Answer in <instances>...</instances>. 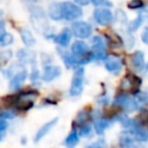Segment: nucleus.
<instances>
[{
	"label": "nucleus",
	"mask_w": 148,
	"mask_h": 148,
	"mask_svg": "<svg viewBox=\"0 0 148 148\" xmlns=\"http://www.w3.org/2000/svg\"><path fill=\"white\" fill-rule=\"evenodd\" d=\"M83 77H84V69L82 67H79L75 69L73 79H72V83H71V88H69V95L75 97L79 96L82 90H83Z\"/></svg>",
	"instance_id": "obj_1"
},
{
	"label": "nucleus",
	"mask_w": 148,
	"mask_h": 148,
	"mask_svg": "<svg viewBox=\"0 0 148 148\" xmlns=\"http://www.w3.org/2000/svg\"><path fill=\"white\" fill-rule=\"evenodd\" d=\"M91 43L94 50H103L105 47V39L102 36H95L91 39Z\"/></svg>",
	"instance_id": "obj_19"
},
{
	"label": "nucleus",
	"mask_w": 148,
	"mask_h": 148,
	"mask_svg": "<svg viewBox=\"0 0 148 148\" xmlns=\"http://www.w3.org/2000/svg\"><path fill=\"white\" fill-rule=\"evenodd\" d=\"M109 124H110V121H109L106 118H103V117L97 118V119L94 121V127H95L96 133H97V134H103L104 131L109 127Z\"/></svg>",
	"instance_id": "obj_16"
},
{
	"label": "nucleus",
	"mask_w": 148,
	"mask_h": 148,
	"mask_svg": "<svg viewBox=\"0 0 148 148\" xmlns=\"http://www.w3.org/2000/svg\"><path fill=\"white\" fill-rule=\"evenodd\" d=\"M57 123H58V118H53V119H51L50 121H47L46 124H44V125H42V127L37 131V133H36V135H35V139H34V141L35 142H39L56 125H57Z\"/></svg>",
	"instance_id": "obj_8"
},
{
	"label": "nucleus",
	"mask_w": 148,
	"mask_h": 148,
	"mask_svg": "<svg viewBox=\"0 0 148 148\" xmlns=\"http://www.w3.org/2000/svg\"><path fill=\"white\" fill-rule=\"evenodd\" d=\"M60 74H61L60 67L49 65V66H45L44 72H43V74H42V79H43L45 82H50V81L54 80L56 77H58Z\"/></svg>",
	"instance_id": "obj_11"
},
{
	"label": "nucleus",
	"mask_w": 148,
	"mask_h": 148,
	"mask_svg": "<svg viewBox=\"0 0 148 148\" xmlns=\"http://www.w3.org/2000/svg\"><path fill=\"white\" fill-rule=\"evenodd\" d=\"M89 114L90 113H89V111L87 109L81 110L77 113V116H76V118L74 120V124H76V125H83V124H86V121L89 119Z\"/></svg>",
	"instance_id": "obj_18"
},
{
	"label": "nucleus",
	"mask_w": 148,
	"mask_h": 148,
	"mask_svg": "<svg viewBox=\"0 0 148 148\" xmlns=\"http://www.w3.org/2000/svg\"><path fill=\"white\" fill-rule=\"evenodd\" d=\"M105 68L111 73H119L123 67V60L117 56H109L105 58Z\"/></svg>",
	"instance_id": "obj_6"
},
{
	"label": "nucleus",
	"mask_w": 148,
	"mask_h": 148,
	"mask_svg": "<svg viewBox=\"0 0 148 148\" xmlns=\"http://www.w3.org/2000/svg\"><path fill=\"white\" fill-rule=\"evenodd\" d=\"M71 38H72V30L65 28L60 34H58L56 37H54V42L61 46H66L68 45V43L71 42Z\"/></svg>",
	"instance_id": "obj_12"
},
{
	"label": "nucleus",
	"mask_w": 148,
	"mask_h": 148,
	"mask_svg": "<svg viewBox=\"0 0 148 148\" xmlns=\"http://www.w3.org/2000/svg\"><path fill=\"white\" fill-rule=\"evenodd\" d=\"M146 69H147V71H148V64H147V66H146Z\"/></svg>",
	"instance_id": "obj_33"
},
{
	"label": "nucleus",
	"mask_w": 148,
	"mask_h": 148,
	"mask_svg": "<svg viewBox=\"0 0 148 148\" xmlns=\"http://www.w3.org/2000/svg\"><path fill=\"white\" fill-rule=\"evenodd\" d=\"M94 20L101 25H108L112 23L113 15L106 8H96L94 10Z\"/></svg>",
	"instance_id": "obj_4"
},
{
	"label": "nucleus",
	"mask_w": 148,
	"mask_h": 148,
	"mask_svg": "<svg viewBox=\"0 0 148 148\" xmlns=\"http://www.w3.org/2000/svg\"><path fill=\"white\" fill-rule=\"evenodd\" d=\"M142 21H143V16L140 14V15H139V16H138L133 22H131V23H130V27H128V28H130V31H134V30H136V29L141 25Z\"/></svg>",
	"instance_id": "obj_22"
},
{
	"label": "nucleus",
	"mask_w": 148,
	"mask_h": 148,
	"mask_svg": "<svg viewBox=\"0 0 148 148\" xmlns=\"http://www.w3.org/2000/svg\"><path fill=\"white\" fill-rule=\"evenodd\" d=\"M91 56V59H95V60H102V59H105V50H94L92 53L90 54Z\"/></svg>",
	"instance_id": "obj_23"
},
{
	"label": "nucleus",
	"mask_w": 148,
	"mask_h": 148,
	"mask_svg": "<svg viewBox=\"0 0 148 148\" xmlns=\"http://www.w3.org/2000/svg\"><path fill=\"white\" fill-rule=\"evenodd\" d=\"M21 38H22V42L24 43V45H27V46H32L36 43V39L32 36L31 31L27 28L21 29Z\"/></svg>",
	"instance_id": "obj_15"
},
{
	"label": "nucleus",
	"mask_w": 148,
	"mask_h": 148,
	"mask_svg": "<svg viewBox=\"0 0 148 148\" xmlns=\"http://www.w3.org/2000/svg\"><path fill=\"white\" fill-rule=\"evenodd\" d=\"M140 84H141V81L139 77H136L135 75L128 74L123 79L120 83V88H123L124 90H132L134 88H138Z\"/></svg>",
	"instance_id": "obj_10"
},
{
	"label": "nucleus",
	"mask_w": 148,
	"mask_h": 148,
	"mask_svg": "<svg viewBox=\"0 0 148 148\" xmlns=\"http://www.w3.org/2000/svg\"><path fill=\"white\" fill-rule=\"evenodd\" d=\"M91 2L95 6H108V7L112 6L111 1H109V0H91Z\"/></svg>",
	"instance_id": "obj_26"
},
{
	"label": "nucleus",
	"mask_w": 148,
	"mask_h": 148,
	"mask_svg": "<svg viewBox=\"0 0 148 148\" xmlns=\"http://www.w3.org/2000/svg\"><path fill=\"white\" fill-rule=\"evenodd\" d=\"M61 12H62V18L67 21H73L82 16V10L81 8L69 1H65L61 3Z\"/></svg>",
	"instance_id": "obj_2"
},
{
	"label": "nucleus",
	"mask_w": 148,
	"mask_h": 148,
	"mask_svg": "<svg viewBox=\"0 0 148 148\" xmlns=\"http://www.w3.org/2000/svg\"><path fill=\"white\" fill-rule=\"evenodd\" d=\"M131 64L136 71H141L145 65V54L141 51H135L131 56Z\"/></svg>",
	"instance_id": "obj_13"
},
{
	"label": "nucleus",
	"mask_w": 148,
	"mask_h": 148,
	"mask_svg": "<svg viewBox=\"0 0 148 148\" xmlns=\"http://www.w3.org/2000/svg\"><path fill=\"white\" fill-rule=\"evenodd\" d=\"M14 42V37L9 32H3L0 36V46H8Z\"/></svg>",
	"instance_id": "obj_20"
},
{
	"label": "nucleus",
	"mask_w": 148,
	"mask_h": 148,
	"mask_svg": "<svg viewBox=\"0 0 148 148\" xmlns=\"http://www.w3.org/2000/svg\"><path fill=\"white\" fill-rule=\"evenodd\" d=\"M91 25L83 21H77L72 25V32L77 38H88L91 35Z\"/></svg>",
	"instance_id": "obj_3"
},
{
	"label": "nucleus",
	"mask_w": 148,
	"mask_h": 148,
	"mask_svg": "<svg viewBox=\"0 0 148 148\" xmlns=\"http://www.w3.org/2000/svg\"><path fill=\"white\" fill-rule=\"evenodd\" d=\"M75 5H79V6H87L91 2V0H74Z\"/></svg>",
	"instance_id": "obj_30"
},
{
	"label": "nucleus",
	"mask_w": 148,
	"mask_h": 148,
	"mask_svg": "<svg viewBox=\"0 0 148 148\" xmlns=\"http://www.w3.org/2000/svg\"><path fill=\"white\" fill-rule=\"evenodd\" d=\"M37 97V94L34 92V91H27L24 94H22L21 96L17 97L16 99V106L20 108V109H23V110H27L29 108L32 106L35 99Z\"/></svg>",
	"instance_id": "obj_5"
},
{
	"label": "nucleus",
	"mask_w": 148,
	"mask_h": 148,
	"mask_svg": "<svg viewBox=\"0 0 148 148\" xmlns=\"http://www.w3.org/2000/svg\"><path fill=\"white\" fill-rule=\"evenodd\" d=\"M12 57V52L8 50V51H3V52H0V65L2 64H6Z\"/></svg>",
	"instance_id": "obj_24"
},
{
	"label": "nucleus",
	"mask_w": 148,
	"mask_h": 148,
	"mask_svg": "<svg viewBox=\"0 0 148 148\" xmlns=\"http://www.w3.org/2000/svg\"><path fill=\"white\" fill-rule=\"evenodd\" d=\"M141 39H142V42H143L145 44L148 45V27H146V28L143 29V31H142V34H141Z\"/></svg>",
	"instance_id": "obj_29"
},
{
	"label": "nucleus",
	"mask_w": 148,
	"mask_h": 148,
	"mask_svg": "<svg viewBox=\"0 0 148 148\" xmlns=\"http://www.w3.org/2000/svg\"><path fill=\"white\" fill-rule=\"evenodd\" d=\"M86 148H105V145H104L103 140H99V141H96L91 145H88Z\"/></svg>",
	"instance_id": "obj_27"
},
{
	"label": "nucleus",
	"mask_w": 148,
	"mask_h": 148,
	"mask_svg": "<svg viewBox=\"0 0 148 148\" xmlns=\"http://www.w3.org/2000/svg\"><path fill=\"white\" fill-rule=\"evenodd\" d=\"M6 23L3 22V21H0V36L3 34V32H6Z\"/></svg>",
	"instance_id": "obj_31"
},
{
	"label": "nucleus",
	"mask_w": 148,
	"mask_h": 148,
	"mask_svg": "<svg viewBox=\"0 0 148 148\" xmlns=\"http://www.w3.org/2000/svg\"><path fill=\"white\" fill-rule=\"evenodd\" d=\"M49 16L54 20V21H59L62 18V12H61V3L58 2H53L50 5L49 7Z\"/></svg>",
	"instance_id": "obj_14"
},
{
	"label": "nucleus",
	"mask_w": 148,
	"mask_h": 148,
	"mask_svg": "<svg viewBox=\"0 0 148 148\" xmlns=\"http://www.w3.org/2000/svg\"><path fill=\"white\" fill-rule=\"evenodd\" d=\"M27 75H28V73H27L25 69L20 71L18 73H16V74L10 79V81H9V89H10V90H18V89L22 87L24 80L27 79Z\"/></svg>",
	"instance_id": "obj_9"
},
{
	"label": "nucleus",
	"mask_w": 148,
	"mask_h": 148,
	"mask_svg": "<svg viewBox=\"0 0 148 148\" xmlns=\"http://www.w3.org/2000/svg\"><path fill=\"white\" fill-rule=\"evenodd\" d=\"M89 133H90V126H89V125H82V127H81V130H80V134L83 135V136H86V135H88Z\"/></svg>",
	"instance_id": "obj_28"
},
{
	"label": "nucleus",
	"mask_w": 148,
	"mask_h": 148,
	"mask_svg": "<svg viewBox=\"0 0 148 148\" xmlns=\"http://www.w3.org/2000/svg\"><path fill=\"white\" fill-rule=\"evenodd\" d=\"M77 141H79V133H77L75 130H73V131L67 135V138L65 139V145H66L67 147H69V148H73V147L77 143Z\"/></svg>",
	"instance_id": "obj_17"
},
{
	"label": "nucleus",
	"mask_w": 148,
	"mask_h": 148,
	"mask_svg": "<svg viewBox=\"0 0 148 148\" xmlns=\"http://www.w3.org/2000/svg\"><path fill=\"white\" fill-rule=\"evenodd\" d=\"M28 1H30V2H37V1H39V0H28Z\"/></svg>",
	"instance_id": "obj_32"
},
{
	"label": "nucleus",
	"mask_w": 148,
	"mask_h": 148,
	"mask_svg": "<svg viewBox=\"0 0 148 148\" xmlns=\"http://www.w3.org/2000/svg\"><path fill=\"white\" fill-rule=\"evenodd\" d=\"M18 59L20 60H25V61H29V60H32L34 59V57H35V54L32 53V52H30V51H27V50H21L20 52H18Z\"/></svg>",
	"instance_id": "obj_21"
},
{
	"label": "nucleus",
	"mask_w": 148,
	"mask_h": 148,
	"mask_svg": "<svg viewBox=\"0 0 148 148\" xmlns=\"http://www.w3.org/2000/svg\"><path fill=\"white\" fill-rule=\"evenodd\" d=\"M131 148H135V147H134V146H133V147H131Z\"/></svg>",
	"instance_id": "obj_34"
},
{
	"label": "nucleus",
	"mask_w": 148,
	"mask_h": 148,
	"mask_svg": "<svg viewBox=\"0 0 148 148\" xmlns=\"http://www.w3.org/2000/svg\"><path fill=\"white\" fill-rule=\"evenodd\" d=\"M141 7H143L142 0H132L128 3V8H131V9H136V8H141Z\"/></svg>",
	"instance_id": "obj_25"
},
{
	"label": "nucleus",
	"mask_w": 148,
	"mask_h": 148,
	"mask_svg": "<svg viewBox=\"0 0 148 148\" xmlns=\"http://www.w3.org/2000/svg\"><path fill=\"white\" fill-rule=\"evenodd\" d=\"M131 135L134 140L140 141V142H145L148 140V131L139 124H134L131 127Z\"/></svg>",
	"instance_id": "obj_7"
}]
</instances>
